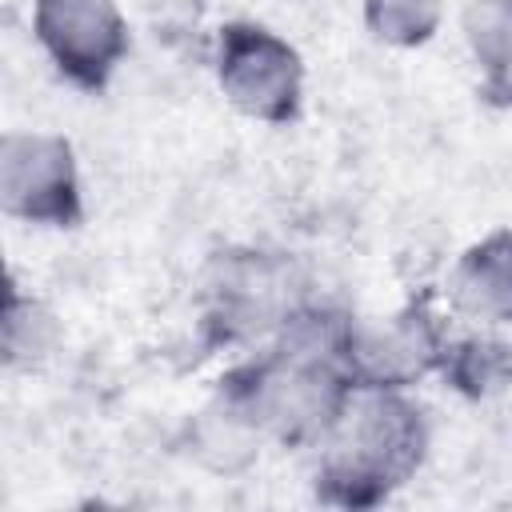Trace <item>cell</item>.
<instances>
[{"label": "cell", "mask_w": 512, "mask_h": 512, "mask_svg": "<svg viewBox=\"0 0 512 512\" xmlns=\"http://www.w3.org/2000/svg\"><path fill=\"white\" fill-rule=\"evenodd\" d=\"M444 0H364V24L392 48H416L440 28Z\"/></svg>", "instance_id": "9c48e42d"}, {"label": "cell", "mask_w": 512, "mask_h": 512, "mask_svg": "<svg viewBox=\"0 0 512 512\" xmlns=\"http://www.w3.org/2000/svg\"><path fill=\"white\" fill-rule=\"evenodd\" d=\"M424 448V412L400 388H364L332 428V452L320 464L324 496L336 504H376L420 468Z\"/></svg>", "instance_id": "6da1fadb"}, {"label": "cell", "mask_w": 512, "mask_h": 512, "mask_svg": "<svg viewBox=\"0 0 512 512\" xmlns=\"http://www.w3.org/2000/svg\"><path fill=\"white\" fill-rule=\"evenodd\" d=\"M224 400L264 436L304 444L332 436L352 400V376L336 356H308L280 348L228 380Z\"/></svg>", "instance_id": "7a4b0ae2"}, {"label": "cell", "mask_w": 512, "mask_h": 512, "mask_svg": "<svg viewBox=\"0 0 512 512\" xmlns=\"http://www.w3.org/2000/svg\"><path fill=\"white\" fill-rule=\"evenodd\" d=\"M508 368V348L504 344H492V340H468L464 348H456V380L472 392H484L492 388Z\"/></svg>", "instance_id": "30bf717a"}, {"label": "cell", "mask_w": 512, "mask_h": 512, "mask_svg": "<svg viewBox=\"0 0 512 512\" xmlns=\"http://www.w3.org/2000/svg\"><path fill=\"white\" fill-rule=\"evenodd\" d=\"M452 304L488 324H512V232L472 244L452 272Z\"/></svg>", "instance_id": "52a82bcc"}, {"label": "cell", "mask_w": 512, "mask_h": 512, "mask_svg": "<svg viewBox=\"0 0 512 512\" xmlns=\"http://www.w3.org/2000/svg\"><path fill=\"white\" fill-rule=\"evenodd\" d=\"M0 204L40 228H72L84 216L72 144L52 132H8L0 140Z\"/></svg>", "instance_id": "277c9868"}, {"label": "cell", "mask_w": 512, "mask_h": 512, "mask_svg": "<svg viewBox=\"0 0 512 512\" xmlns=\"http://www.w3.org/2000/svg\"><path fill=\"white\" fill-rule=\"evenodd\" d=\"M444 356V336L424 308H404L388 320L352 324L344 368L360 388H404Z\"/></svg>", "instance_id": "8992f818"}, {"label": "cell", "mask_w": 512, "mask_h": 512, "mask_svg": "<svg viewBox=\"0 0 512 512\" xmlns=\"http://www.w3.org/2000/svg\"><path fill=\"white\" fill-rule=\"evenodd\" d=\"M32 32L56 72L80 88H104L128 56L116 0H32Z\"/></svg>", "instance_id": "5b68a950"}, {"label": "cell", "mask_w": 512, "mask_h": 512, "mask_svg": "<svg viewBox=\"0 0 512 512\" xmlns=\"http://www.w3.org/2000/svg\"><path fill=\"white\" fill-rule=\"evenodd\" d=\"M464 40L484 96L512 104V0H472L464 12Z\"/></svg>", "instance_id": "ba28073f"}, {"label": "cell", "mask_w": 512, "mask_h": 512, "mask_svg": "<svg viewBox=\"0 0 512 512\" xmlns=\"http://www.w3.org/2000/svg\"><path fill=\"white\" fill-rule=\"evenodd\" d=\"M216 80L232 108L264 124H288L300 108L304 64L288 40L264 24H224L216 44Z\"/></svg>", "instance_id": "3957f363"}]
</instances>
